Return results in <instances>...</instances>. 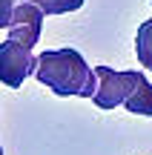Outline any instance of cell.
Masks as SVG:
<instances>
[{
  "instance_id": "6da1fadb",
  "label": "cell",
  "mask_w": 152,
  "mask_h": 155,
  "mask_svg": "<svg viewBox=\"0 0 152 155\" xmlns=\"http://www.w3.org/2000/svg\"><path fill=\"white\" fill-rule=\"evenodd\" d=\"M34 78L60 98H95L98 92V72L83 61L78 49H46L37 58Z\"/></svg>"
},
{
  "instance_id": "7a4b0ae2",
  "label": "cell",
  "mask_w": 152,
  "mask_h": 155,
  "mask_svg": "<svg viewBox=\"0 0 152 155\" xmlns=\"http://www.w3.org/2000/svg\"><path fill=\"white\" fill-rule=\"evenodd\" d=\"M98 72V92H95V106L98 109H115L124 106L126 98L147 81V75L138 69H112V66H95Z\"/></svg>"
},
{
  "instance_id": "3957f363",
  "label": "cell",
  "mask_w": 152,
  "mask_h": 155,
  "mask_svg": "<svg viewBox=\"0 0 152 155\" xmlns=\"http://www.w3.org/2000/svg\"><path fill=\"white\" fill-rule=\"evenodd\" d=\"M37 69V58L32 55V46L20 43V40H3L0 43V83L9 89H20L29 75Z\"/></svg>"
},
{
  "instance_id": "277c9868",
  "label": "cell",
  "mask_w": 152,
  "mask_h": 155,
  "mask_svg": "<svg viewBox=\"0 0 152 155\" xmlns=\"http://www.w3.org/2000/svg\"><path fill=\"white\" fill-rule=\"evenodd\" d=\"M40 29H43V9L37 3H29V0L17 3L11 23H9V38L20 40L26 46H34L40 40Z\"/></svg>"
},
{
  "instance_id": "5b68a950",
  "label": "cell",
  "mask_w": 152,
  "mask_h": 155,
  "mask_svg": "<svg viewBox=\"0 0 152 155\" xmlns=\"http://www.w3.org/2000/svg\"><path fill=\"white\" fill-rule=\"evenodd\" d=\"M124 106L132 112V115H147V118H152V83L144 81L141 86H138L135 92L126 98Z\"/></svg>"
},
{
  "instance_id": "8992f818",
  "label": "cell",
  "mask_w": 152,
  "mask_h": 155,
  "mask_svg": "<svg viewBox=\"0 0 152 155\" xmlns=\"http://www.w3.org/2000/svg\"><path fill=\"white\" fill-rule=\"evenodd\" d=\"M135 55H138V61H141L144 69H152V20H144L141 26H138Z\"/></svg>"
},
{
  "instance_id": "52a82bcc",
  "label": "cell",
  "mask_w": 152,
  "mask_h": 155,
  "mask_svg": "<svg viewBox=\"0 0 152 155\" xmlns=\"http://www.w3.org/2000/svg\"><path fill=\"white\" fill-rule=\"evenodd\" d=\"M29 3H37L43 15H66V12H78L86 0H29Z\"/></svg>"
},
{
  "instance_id": "ba28073f",
  "label": "cell",
  "mask_w": 152,
  "mask_h": 155,
  "mask_svg": "<svg viewBox=\"0 0 152 155\" xmlns=\"http://www.w3.org/2000/svg\"><path fill=\"white\" fill-rule=\"evenodd\" d=\"M15 9H17V0H0V29H9Z\"/></svg>"
},
{
  "instance_id": "9c48e42d",
  "label": "cell",
  "mask_w": 152,
  "mask_h": 155,
  "mask_svg": "<svg viewBox=\"0 0 152 155\" xmlns=\"http://www.w3.org/2000/svg\"><path fill=\"white\" fill-rule=\"evenodd\" d=\"M0 155H3V147H0Z\"/></svg>"
}]
</instances>
